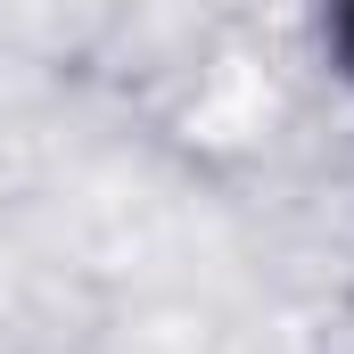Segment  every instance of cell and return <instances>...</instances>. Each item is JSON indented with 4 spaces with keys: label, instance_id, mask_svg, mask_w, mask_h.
<instances>
[{
    "label": "cell",
    "instance_id": "cell-1",
    "mask_svg": "<svg viewBox=\"0 0 354 354\" xmlns=\"http://www.w3.org/2000/svg\"><path fill=\"white\" fill-rule=\"evenodd\" d=\"M322 41H330V66L354 83V0H322Z\"/></svg>",
    "mask_w": 354,
    "mask_h": 354
}]
</instances>
